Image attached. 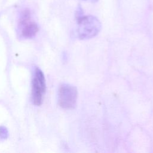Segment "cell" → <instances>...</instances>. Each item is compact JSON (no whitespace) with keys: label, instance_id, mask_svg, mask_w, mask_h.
I'll return each instance as SVG.
<instances>
[{"label":"cell","instance_id":"obj_1","mask_svg":"<svg viewBox=\"0 0 153 153\" xmlns=\"http://www.w3.org/2000/svg\"><path fill=\"white\" fill-rule=\"evenodd\" d=\"M77 20V35L81 39L93 38L101 29L100 21L93 16H82L78 18Z\"/></svg>","mask_w":153,"mask_h":153},{"label":"cell","instance_id":"obj_2","mask_svg":"<svg viewBox=\"0 0 153 153\" xmlns=\"http://www.w3.org/2000/svg\"><path fill=\"white\" fill-rule=\"evenodd\" d=\"M78 91L69 84H62L58 90V103L63 109H74L76 105Z\"/></svg>","mask_w":153,"mask_h":153},{"label":"cell","instance_id":"obj_3","mask_svg":"<svg viewBox=\"0 0 153 153\" xmlns=\"http://www.w3.org/2000/svg\"><path fill=\"white\" fill-rule=\"evenodd\" d=\"M45 79L42 71L36 68L34 71L32 85V99L33 104L39 106L42 102L45 92Z\"/></svg>","mask_w":153,"mask_h":153},{"label":"cell","instance_id":"obj_4","mask_svg":"<svg viewBox=\"0 0 153 153\" xmlns=\"http://www.w3.org/2000/svg\"><path fill=\"white\" fill-rule=\"evenodd\" d=\"M19 30L20 36L24 38H32L38 31L36 23L31 20L28 12H25L22 15L19 23Z\"/></svg>","mask_w":153,"mask_h":153},{"label":"cell","instance_id":"obj_5","mask_svg":"<svg viewBox=\"0 0 153 153\" xmlns=\"http://www.w3.org/2000/svg\"><path fill=\"white\" fill-rule=\"evenodd\" d=\"M8 136V132L6 127L4 126L0 127V140H4L7 138Z\"/></svg>","mask_w":153,"mask_h":153},{"label":"cell","instance_id":"obj_6","mask_svg":"<svg viewBox=\"0 0 153 153\" xmlns=\"http://www.w3.org/2000/svg\"><path fill=\"white\" fill-rule=\"evenodd\" d=\"M89 1H92V2H96V1H97V0H89Z\"/></svg>","mask_w":153,"mask_h":153}]
</instances>
